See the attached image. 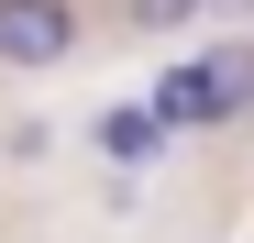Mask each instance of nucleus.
Returning <instances> with one entry per match:
<instances>
[{"mask_svg": "<svg viewBox=\"0 0 254 243\" xmlns=\"http://www.w3.org/2000/svg\"><path fill=\"white\" fill-rule=\"evenodd\" d=\"M254 111V45H199L188 66H166V89H155V122L166 133H199V122H243Z\"/></svg>", "mask_w": 254, "mask_h": 243, "instance_id": "f257e3e1", "label": "nucleus"}, {"mask_svg": "<svg viewBox=\"0 0 254 243\" xmlns=\"http://www.w3.org/2000/svg\"><path fill=\"white\" fill-rule=\"evenodd\" d=\"M77 56V0H0V66H66Z\"/></svg>", "mask_w": 254, "mask_h": 243, "instance_id": "f03ea898", "label": "nucleus"}, {"mask_svg": "<svg viewBox=\"0 0 254 243\" xmlns=\"http://www.w3.org/2000/svg\"><path fill=\"white\" fill-rule=\"evenodd\" d=\"M100 144L122 155V166H155V155H166V122H155V111H111V122H100Z\"/></svg>", "mask_w": 254, "mask_h": 243, "instance_id": "7ed1b4c3", "label": "nucleus"}, {"mask_svg": "<svg viewBox=\"0 0 254 243\" xmlns=\"http://www.w3.org/2000/svg\"><path fill=\"white\" fill-rule=\"evenodd\" d=\"M188 11H210V0H133V22H144V33H166V22H188Z\"/></svg>", "mask_w": 254, "mask_h": 243, "instance_id": "20e7f679", "label": "nucleus"}]
</instances>
